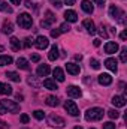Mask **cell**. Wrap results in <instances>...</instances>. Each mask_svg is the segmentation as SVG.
Instances as JSON below:
<instances>
[{
	"label": "cell",
	"instance_id": "bcb514c9",
	"mask_svg": "<svg viewBox=\"0 0 127 129\" xmlns=\"http://www.w3.org/2000/svg\"><path fill=\"white\" fill-rule=\"evenodd\" d=\"M94 2L97 3V5H99V6H103V3H105L106 0H94Z\"/></svg>",
	"mask_w": 127,
	"mask_h": 129
},
{
	"label": "cell",
	"instance_id": "ba28073f",
	"mask_svg": "<svg viewBox=\"0 0 127 129\" xmlns=\"http://www.w3.org/2000/svg\"><path fill=\"white\" fill-rule=\"evenodd\" d=\"M81 95H82V92H81V89H79V87H76V86H69V87H67V96L79 98Z\"/></svg>",
	"mask_w": 127,
	"mask_h": 129
},
{
	"label": "cell",
	"instance_id": "d6a6232c",
	"mask_svg": "<svg viewBox=\"0 0 127 129\" xmlns=\"http://www.w3.org/2000/svg\"><path fill=\"white\" fill-rule=\"evenodd\" d=\"M70 30V26H69V23H63L61 26H60V33H66Z\"/></svg>",
	"mask_w": 127,
	"mask_h": 129
},
{
	"label": "cell",
	"instance_id": "f6af8a7d",
	"mask_svg": "<svg viewBox=\"0 0 127 129\" xmlns=\"http://www.w3.org/2000/svg\"><path fill=\"white\" fill-rule=\"evenodd\" d=\"M64 3L70 6V5H75V0H64Z\"/></svg>",
	"mask_w": 127,
	"mask_h": 129
},
{
	"label": "cell",
	"instance_id": "4316f807",
	"mask_svg": "<svg viewBox=\"0 0 127 129\" xmlns=\"http://www.w3.org/2000/svg\"><path fill=\"white\" fill-rule=\"evenodd\" d=\"M6 77H8L9 80L15 81V83H20V81H21V77H20L17 72H6Z\"/></svg>",
	"mask_w": 127,
	"mask_h": 129
},
{
	"label": "cell",
	"instance_id": "603a6c76",
	"mask_svg": "<svg viewBox=\"0 0 127 129\" xmlns=\"http://www.w3.org/2000/svg\"><path fill=\"white\" fill-rule=\"evenodd\" d=\"M45 102H46V105H49V107H57V105L60 104L58 98L52 96V95H51V96H46V101H45Z\"/></svg>",
	"mask_w": 127,
	"mask_h": 129
},
{
	"label": "cell",
	"instance_id": "681fc988",
	"mask_svg": "<svg viewBox=\"0 0 127 129\" xmlns=\"http://www.w3.org/2000/svg\"><path fill=\"white\" fill-rule=\"evenodd\" d=\"M6 113H8V111H6L5 108H2V107H0V114H6Z\"/></svg>",
	"mask_w": 127,
	"mask_h": 129
},
{
	"label": "cell",
	"instance_id": "d4e9b609",
	"mask_svg": "<svg viewBox=\"0 0 127 129\" xmlns=\"http://www.w3.org/2000/svg\"><path fill=\"white\" fill-rule=\"evenodd\" d=\"M11 47H12V50L14 51H20V48H21V42H20V39H17V38H11Z\"/></svg>",
	"mask_w": 127,
	"mask_h": 129
},
{
	"label": "cell",
	"instance_id": "7c38bea8",
	"mask_svg": "<svg viewBox=\"0 0 127 129\" xmlns=\"http://www.w3.org/2000/svg\"><path fill=\"white\" fill-rule=\"evenodd\" d=\"M99 83H100L102 86H109V84L112 83V77H111L109 74H100V75H99Z\"/></svg>",
	"mask_w": 127,
	"mask_h": 129
},
{
	"label": "cell",
	"instance_id": "83f0119b",
	"mask_svg": "<svg viewBox=\"0 0 127 129\" xmlns=\"http://www.w3.org/2000/svg\"><path fill=\"white\" fill-rule=\"evenodd\" d=\"M12 63V57L11 56H0V66H6V64Z\"/></svg>",
	"mask_w": 127,
	"mask_h": 129
},
{
	"label": "cell",
	"instance_id": "7dc6e473",
	"mask_svg": "<svg viewBox=\"0 0 127 129\" xmlns=\"http://www.w3.org/2000/svg\"><path fill=\"white\" fill-rule=\"evenodd\" d=\"M12 5H21V0H11Z\"/></svg>",
	"mask_w": 127,
	"mask_h": 129
},
{
	"label": "cell",
	"instance_id": "60d3db41",
	"mask_svg": "<svg viewBox=\"0 0 127 129\" xmlns=\"http://www.w3.org/2000/svg\"><path fill=\"white\" fill-rule=\"evenodd\" d=\"M39 60H40V56H39V54H33L32 56V62L36 63V62H39Z\"/></svg>",
	"mask_w": 127,
	"mask_h": 129
},
{
	"label": "cell",
	"instance_id": "ab89813d",
	"mask_svg": "<svg viewBox=\"0 0 127 129\" xmlns=\"http://www.w3.org/2000/svg\"><path fill=\"white\" fill-rule=\"evenodd\" d=\"M29 116L27 114H21V123H29Z\"/></svg>",
	"mask_w": 127,
	"mask_h": 129
},
{
	"label": "cell",
	"instance_id": "d6986e66",
	"mask_svg": "<svg viewBox=\"0 0 127 129\" xmlns=\"http://www.w3.org/2000/svg\"><path fill=\"white\" fill-rule=\"evenodd\" d=\"M112 104L115 107H124L126 105V96H114L112 98Z\"/></svg>",
	"mask_w": 127,
	"mask_h": 129
},
{
	"label": "cell",
	"instance_id": "f35d334b",
	"mask_svg": "<svg viewBox=\"0 0 127 129\" xmlns=\"http://www.w3.org/2000/svg\"><path fill=\"white\" fill-rule=\"evenodd\" d=\"M40 26H42L43 29H48V27L51 26V23H49V21H46V20H42V21H40Z\"/></svg>",
	"mask_w": 127,
	"mask_h": 129
},
{
	"label": "cell",
	"instance_id": "8992f818",
	"mask_svg": "<svg viewBox=\"0 0 127 129\" xmlns=\"http://www.w3.org/2000/svg\"><path fill=\"white\" fill-rule=\"evenodd\" d=\"M64 108H66V111H67L70 116H73V117H76V116L79 114V110H78V107H76V104H75L73 101H66V102H64Z\"/></svg>",
	"mask_w": 127,
	"mask_h": 129
},
{
	"label": "cell",
	"instance_id": "f546056e",
	"mask_svg": "<svg viewBox=\"0 0 127 129\" xmlns=\"http://www.w3.org/2000/svg\"><path fill=\"white\" fill-rule=\"evenodd\" d=\"M120 60L123 62V63H126L127 62V48L124 47L123 50H121V53H120Z\"/></svg>",
	"mask_w": 127,
	"mask_h": 129
},
{
	"label": "cell",
	"instance_id": "4fadbf2b",
	"mask_svg": "<svg viewBox=\"0 0 127 129\" xmlns=\"http://www.w3.org/2000/svg\"><path fill=\"white\" fill-rule=\"evenodd\" d=\"M66 69H67V72L72 74V75H78L79 71H81L79 64H76V63H67L66 64Z\"/></svg>",
	"mask_w": 127,
	"mask_h": 129
},
{
	"label": "cell",
	"instance_id": "ac0fdd59",
	"mask_svg": "<svg viewBox=\"0 0 127 129\" xmlns=\"http://www.w3.org/2000/svg\"><path fill=\"white\" fill-rule=\"evenodd\" d=\"M2 32L5 33V35H11V33L14 32V24L11 21H5L3 27H2Z\"/></svg>",
	"mask_w": 127,
	"mask_h": 129
},
{
	"label": "cell",
	"instance_id": "b9f144b4",
	"mask_svg": "<svg viewBox=\"0 0 127 129\" xmlns=\"http://www.w3.org/2000/svg\"><path fill=\"white\" fill-rule=\"evenodd\" d=\"M60 35V30H57V29H54V30H51V36L52 38H57Z\"/></svg>",
	"mask_w": 127,
	"mask_h": 129
},
{
	"label": "cell",
	"instance_id": "8fae6325",
	"mask_svg": "<svg viewBox=\"0 0 127 129\" xmlns=\"http://www.w3.org/2000/svg\"><path fill=\"white\" fill-rule=\"evenodd\" d=\"M64 18H66L67 23H76V21H78V15H76V12H75V11H70V9L64 12Z\"/></svg>",
	"mask_w": 127,
	"mask_h": 129
},
{
	"label": "cell",
	"instance_id": "1f68e13d",
	"mask_svg": "<svg viewBox=\"0 0 127 129\" xmlns=\"http://www.w3.org/2000/svg\"><path fill=\"white\" fill-rule=\"evenodd\" d=\"M108 116H109L111 119H118V117H120V113H118L117 110H109V111H108Z\"/></svg>",
	"mask_w": 127,
	"mask_h": 129
},
{
	"label": "cell",
	"instance_id": "5bb4252c",
	"mask_svg": "<svg viewBox=\"0 0 127 129\" xmlns=\"http://www.w3.org/2000/svg\"><path fill=\"white\" fill-rule=\"evenodd\" d=\"M105 66H106L109 71H112V72H117V60H115V59H112V57L106 59V60H105Z\"/></svg>",
	"mask_w": 127,
	"mask_h": 129
},
{
	"label": "cell",
	"instance_id": "277c9868",
	"mask_svg": "<svg viewBox=\"0 0 127 129\" xmlns=\"http://www.w3.org/2000/svg\"><path fill=\"white\" fill-rule=\"evenodd\" d=\"M0 107L5 108L8 113H18L20 111V105L14 101H9V99H2L0 101Z\"/></svg>",
	"mask_w": 127,
	"mask_h": 129
},
{
	"label": "cell",
	"instance_id": "f907efd6",
	"mask_svg": "<svg viewBox=\"0 0 127 129\" xmlns=\"http://www.w3.org/2000/svg\"><path fill=\"white\" fill-rule=\"evenodd\" d=\"M73 129H82V128L81 126H76V128H73Z\"/></svg>",
	"mask_w": 127,
	"mask_h": 129
},
{
	"label": "cell",
	"instance_id": "c3c4849f",
	"mask_svg": "<svg viewBox=\"0 0 127 129\" xmlns=\"http://www.w3.org/2000/svg\"><path fill=\"white\" fill-rule=\"evenodd\" d=\"M75 60H79V62H81V60H82V56H81V54H76V56H75Z\"/></svg>",
	"mask_w": 127,
	"mask_h": 129
},
{
	"label": "cell",
	"instance_id": "d590c367",
	"mask_svg": "<svg viewBox=\"0 0 127 129\" xmlns=\"http://www.w3.org/2000/svg\"><path fill=\"white\" fill-rule=\"evenodd\" d=\"M32 44H33L32 38H26V39H24V48H30V47H32Z\"/></svg>",
	"mask_w": 127,
	"mask_h": 129
},
{
	"label": "cell",
	"instance_id": "ffe728a7",
	"mask_svg": "<svg viewBox=\"0 0 127 129\" xmlns=\"http://www.w3.org/2000/svg\"><path fill=\"white\" fill-rule=\"evenodd\" d=\"M48 59L49 60H57L58 59V48H57V45H52L51 47L49 54H48Z\"/></svg>",
	"mask_w": 127,
	"mask_h": 129
},
{
	"label": "cell",
	"instance_id": "2e32d148",
	"mask_svg": "<svg viewBox=\"0 0 127 129\" xmlns=\"http://www.w3.org/2000/svg\"><path fill=\"white\" fill-rule=\"evenodd\" d=\"M82 26L85 27V30L88 33H94L96 32V26H94V23L91 21V20H84L82 21Z\"/></svg>",
	"mask_w": 127,
	"mask_h": 129
},
{
	"label": "cell",
	"instance_id": "9c48e42d",
	"mask_svg": "<svg viewBox=\"0 0 127 129\" xmlns=\"http://www.w3.org/2000/svg\"><path fill=\"white\" fill-rule=\"evenodd\" d=\"M118 51V44L117 42H106L105 45V53L106 54H114Z\"/></svg>",
	"mask_w": 127,
	"mask_h": 129
},
{
	"label": "cell",
	"instance_id": "5b68a950",
	"mask_svg": "<svg viewBox=\"0 0 127 129\" xmlns=\"http://www.w3.org/2000/svg\"><path fill=\"white\" fill-rule=\"evenodd\" d=\"M48 125L49 126H57V128H63L66 125L64 119H61L60 116H55V114H49L48 116Z\"/></svg>",
	"mask_w": 127,
	"mask_h": 129
},
{
	"label": "cell",
	"instance_id": "816d5d0a",
	"mask_svg": "<svg viewBox=\"0 0 127 129\" xmlns=\"http://www.w3.org/2000/svg\"><path fill=\"white\" fill-rule=\"evenodd\" d=\"M0 51H3V47H0Z\"/></svg>",
	"mask_w": 127,
	"mask_h": 129
},
{
	"label": "cell",
	"instance_id": "7bdbcfd3",
	"mask_svg": "<svg viewBox=\"0 0 127 129\" xmlns=\"http://www.w3.org/2000/svg\"><path fill=\"white\" fill-rule=\"evenodd\" d=\"M120 38L123 39V41H126V38H127V32L124 30V32H121V35H120Z\"/></svg>",
	"mask_w": 127,
	"mask_h": 129
},
{
	"label": "cell",
	"instance_id": "74e56055",
	"mask_svg": "<svg viewBox=\"0 0 127 129\" xmlns=\"http://www.w3.org/2000/svg\"><path fill=\"white\" fill-rule=\"evenodd\" d=\"M49 2H51L52 6H55V8H61V0H49Z\"/></svg>",
	"mask_w": 127,
	"mask_h": 129
},
{
	"label": "cell",
	"instance_id": "9a60e30c",
	"mask_svg": "<svg viewBox=\"0 0 127 129\" xmlns=\"http://www.w3.org/2000/svg\"><path fill=\"white\" fill-rule=\"evenodd\" d=\"M36 72H37V75H39V77H46V75L51 72V69H49V66H48V64H40V66L37 68V71H36Z\"/></svg>",
	"mask_w": 127,
	"mask_h": 129
},
{
	"label": "cell",
	"instance_id": "e0dca14e",
	"mask_svg": "<svg viewBox=\"0 0 127 129\" xmlns=\"http://www.w3.org/2000/svg\"><path fill=\"white\" fill-rule=\"evenodd\" d=\"M43 86H45V89H48V90H57V89H58L57 84H55V81L51 80V78H46V80L43 81Z\"/></svg>",
	"mask_w": 127,
	"mask_h": 129
},
{
	"label": "cell",
	"instance_id": "44dd1931",
	"mask_svg": "<svg viewBox=\"0 0 127 129\" xmlns=\"http://www.w3.org/2000/svg\"><path fill=\"white\" fill-rule=\"evenodd\" d=\"M52 74H54V77H55V80L57 81H64V72H63V69L61 68H55L54 71H52Z\"/></svg>",
	"mask_w": 127,
	"mask_h": 129
},
{
	"label": "cell",
	"instance_id": "f5cc1de1",
	"mask_svg": "<svg viewBox=\"0 0 127 129\" xmlns=\"http://www.w3.org/2000/svg\"><path fill=\"white\" fill-rule=\"evenodd\" d=\"M90 129H94V128H90Z\"/></svg>",
	"mask_w": 127,
	"mask_h": 129
},
{
	"label": "cell",
	"instance_id": "3957f363",
	"mask_svg": "<svg viewBox=\"0 0 127 129\" xmlns=\"http://www.w3.org/2000/svg\"><path fill=\"white\" fill-rule=\"evenodd\" d=\"M109 15L112 17V18H115L120 24H126V14L121 11V9H118L117 6H111L109 8Z\"/></svg>",
	"mask_w": 127,
	"mask_h": 129
},
{
	"label": "cell",
	"instance_id": "52a82bcc",
	"mask_svg": "<svg viewBox=\"0 0 127 129\" xmlns=\"http://www.w3.org/2000/svg\"><path fill=\"white\" fill-rule=\"evenodd\" d=\"M34 45H36V48H39V50H45V48L49 45V41H48V38H45V36H37L36 41H34Z\"/></svg>",
	"mask_w": 127,
	"mask_h": 129
},
{
	"label": "cell",
	"instance_id": "7a4b0ae2",
	"mask_svg": "<svg viewBox=\"0 0 127 129\" xmlns=\"http://www.w3.org/2000/svg\"><path fill=\"white\" fill-rule=\"evenodd\" d=\"M17 21H18L20 27H23V29H30V27L33 26L32 15H30V14H27V12L20 14V15H18V18H17Z\"/></svg>",
	"mask_w": 127,
	"mask_h": 129
},
{
	"label": "cell",
	"instance_id": "484cf974",
	"mask_svg": "<svg viewBox=\"0 0 127 129\" xmlns=\"http://www.w3.org/2000/svg\"><path fill=\"white\" fill-rule=\"evenodd\" d=\"M0 11H3V12H6V14H12V8L5 2V0H0Z\"/></svg>",
	"mask_w": 127,
	"mask_h": 129
},
{
	"label": "cell",
	"instance_id": "cb8c5ba5",
	"mask_svg": "<svg viewBox=\"0 0 127 129\" xmlns=\"http://www.w3.org/2000/svg\"><path fill=\"white\" fill-rule=\"evenodd\" d=\"M17 66H18L20 69H24V71H29V68H30V66H29V62H27L24 57H20V59L17 60Z\"/></svg>",
	"mask_w": 127,
	"mask_h": 129
},
{
	"label": "cell",
	"instance_id": "836d02e7",
	"mask_svg": "<svg viewBox=\"0 0 127 129\" xmlns=\"http://www.w3.org/2000/svg\"><path fill=\"white\" fill-rule=\"evenodd\" d=\"M99 33H100V36H103V38H105V39H106V38H108V32H106V27H105V26H103V24H102V26H100V27H99Z\"/></svg>",
	"mask_w": 127,
	"mask_h": 129
},
{
	"label": "cell",
	"instance_id": "6da1fadb",
	"mask_svg": "<svg viewBox=\"0 0 127 129\" xmlns=\"http://www.w3.org/2000/svg\"><path fill=\"white\" fill-rule=\"evenodd\" d=\"M103 110L102 108H99V107H96V108H90V110H87V113H85V119L88 120V122H97V120H102L103 119Z\"/></svg>",
	"mask_w": 127,
	"mask_h": 129
},
{
	"label": "cell",
	"instance_id": "4dcf8cb0",
	"mask_svg": "<svg viewBox=\"0 0 127 129\" xmlns=\"http://www.w3.org/2000/svg\"><path fill=\"white\" fill-rule=\"evenodd\" d=\"M33 116H34V117H36L37 120H42V119L45 117V113H43L42 110H36V111L33 113Z\"/></svg>",
	"mask_w": 127,
	"mask_h": 129
},
{
	"label": "cell",
	"instance_id": "30bf717a",
	"mask_svg": "<svg viewBox=\"0 0 127 129\" xmlns=\"http://www.w3.org/2000/svg\"><path fill=\"white\" fill-rule=\"evenodd\" d=\"M81 8H82V11L87 12V14H93V12H94V6L91 5L90 0H82V2H81Z\"/></svg>",
	"mask_w": 127,
	"mask_h": 129
},
{
	"label": "cell",
	"instance_id": "ee69618b",
	"mask_svg": "<svg viewBox=\"0 0 127 129\" xmlns=\"http://www.w3.org/2000/svg\"><path fill=\"white\" fill-rule=\"evenodd\" d=\"M93 45H94V47H99V45H100V39H94V41H93Z\"/></svg>",
	"mask_w": 127,
	"mask_h": 129
},
{
	"label": "cell",
	"instance_id": "f1b7e54d",
	"mask_svg": "<svg viewBox=\"0 0 127 129\" xmlns=\"http://www.w3.org/2000/svg\"><path fill=\"white\" fill-rule=\"evenodd\" d=\"M45 15H46V18H45L46 21H49L51 24H52V23H55V17H54V14H52L51 11H46V12H45Z\"/></svg>",
	"mask_w": 127,
	"mask_h": 129
},
{
	"label": "cell",
	"instance_id": "e575fe53",
	"mask_svg": "<svg viewBox=\"0 0 127 129\" xmlns=\"http://www.w3.org/2000/svg\"><path fill=\"white\" fill-rule=\"evenodd\" d=\"M90 64H91L93 69H100V63H99L96 59H91V60H90Z\"/></svg>",
	"mask_w": 127,
	"mask_h": 129
},
{
	"label": "cell",
	"instance_id": "8d00e7d4",
	"mask_svg": "<svg viewBox=\"0 0 127 129\" xmlns=\"http://www.w3.org/2000/svg\"><path fill=\"white\" fill-rule=\"evenodd\" d=\"M103 129H115V125L112 122H106V123H103Z\"/></svg>",
	"mask_w": 127,
	"mask_h": 129
},
{
	"label": "cell",
	"instance_id": "7402d4cb",
	"mask_svg": "<svg viewBox=\"0 0 127 129\" xmlns=\"http://www.w3.org/2000/svg\"><path fill=\"white\" fill-rule=\"evenodd\" d=\"M12 93V87L9 84H5V83H0V95H11Z\"/></svg>",
	"mask_w": 127,
	"mask_h": 129
}]
</instances>
